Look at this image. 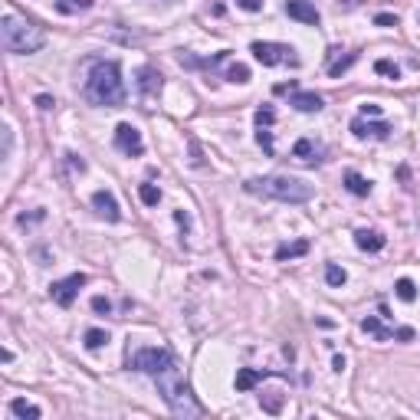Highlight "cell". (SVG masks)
I'll return each instance as SVG.
<instances>
[{
  "label": "cell",
  "instance_id": "1",
  "mask_svg": "<svg viewBox=\"0 0 420 420\" xmlns=\"http://www.w3.org/2000/svg\"><path fill=\"white\" fill-rule=\"evenodd\" d=\"M82 96H86L92 105H105V109H118V105H125L122 69H118L115 59H96V63H92Z\"/></svg>",
  "mask_w": 420,
  "mask_h": 420
},
{
  "label": "cell",
  "instance_id": "2",
  "mask_svg": "<svg viewBox=\"0 0 420 420\" xmlns=\"http://www.w3.org/2000/svg\"><path fill=\"white\" fill-rule=\"evenodd\" d=\"M243 187H247L249 194H257V197H269V201H279V204H306V201H312V184L299 181V178H289V174L249 178Z\"/></svg>",
  "mask_w": 420,
  "mask_h": 420
},
{
  "label": "cell",
  "instance_id": "3",
  "mask_svg": "<svg viewBox=\"0 0 420 420\" xmlns=\"http://www.w3.org/2000/svg\"><path fill=\"white\" fill-rule=\"evenodd\" d=\"M0 43H4L7 53H37V49H43V43H47V33H43V27H37L33 20L7 10L4 20H0Z\"/></svg>",
  "mask_w": 420,
  "mask_h": 420
},
{
  "label": "cell",
  "instance_id": "4",
  "mask_svg": "<svg viewBox=\"0 0 420 420\" xmlns=\"http://www.w3.org/2000/svg\"><path fill=\"white\" fill-rule=\"evenodd\" d=\"M154 378H158V391H161L164 404L171 407V414H178V417H201L204 414V407L194 401L191 388H187V381L181 378V371H178V364L164 368V371L154 374Z\"/></svg>",
  "mask_w": 420,
  "mask_h": 420
},
{
  "label": "cell",
  "instance_id": "5",
  "mask_svg": "<svg viewBox=\"0 0 420 420\" xmlns=\"http://www.w3.org/2000/svg\"><path fill=\"white\" fill-rule=\"evenodd\" d=\"M249 53H253V59L263 63V66H299L296 49L286 47V43H263V39H257V43L249 47Z\"/></svg>",
  "mask_w": 420,
  "mask_h": 420
},
{
  "label": "cell",
  "instance_id": "6",
  "mask_svg": "<svg viewBox=\"0 0 420 420\" xmlns=\"http://www.w3.org/2000/svg\"><path fill=\"white\" fill-rule=\"evenodd\" d=\"M171 364H174V354L168 348H138L135 354H128V368H135L142 374H161Z\"/></svg>",
  "mask_w": 420,
  "mask_h": 420
},
{
  "label": "cell",
  "instance_id": "7",
  "mask_svg": "<svg viewBox=\"0 0 420 420\" xmlns=\"http://www.w3.org/2000/svg\"><path fill=\"white\" fill-rule=\"evenodd\" d=\"M89 283V276L86 273H73V276H66V279H59V283H53L49 286V296H53V302H56L59 309H69L73 302H76V296H79V289Z\"/></svg>",
  "mask_w": 420,
  "mask_h": 420
},
{
  "label": "cell",
  "instance_id": "8",
  "mask_svg": "<svg viewBox=\"0 0 420 420\" xmlns=\"http://www.w3.org/2000/svg\"><path fill=\"white\" fill-rule=\"evenodd\" d=\"M115 148L122 154H128V158H138V154L144 152V142H142V132L135 128V125L122 122L118 128H115Z\"/></svg>",
  "mask_w": 420,
  "mask_h": 420
},
{
  "label": "cell",
  "instance_id": "9",
  "mask_svg": "<svg viewBox=\"0 0 420 420\" xmlns=\"http://www.w3.org/2000/svg\"><path fill=\"white\" fill-rule=\"evenodd\" d=\"M354 138H374V142H388L391 138V125L388 122H368L364 115H358L352 122Z\"/></svg>",
  "mask_w": 420,
  "mask_h": 420
},
{
  "label": "cell",
  "instance_id": "10",
  "mask_svg": "<svg viewBox=\"0 0 420 420\" xmlns=\"http://www.w3.org/2000/svg\"><path fill=\"white\" fill-rule=\"evenodd\" d=\"M138 92H142L144 102H158V96H161V73L154 66L138 69Z\"/></svg>",
  "mask_w": 420,
  "mask_h": 420
},
{
  "label": "cell",
  "instance_id": "11",
  "mask_svg": "<svg viewBox=\"0 0 420 420\" xmlns=\"http://www.w3.org/2000/svg\"><path fill=\"white\" fill-rule=\"evenodd\" d=\"M362 328H364L368 335H374L378 342H388V338H401V342H411V338H414V328H397V332H394V328H384V325L378 322L374 315H368V319H364Z\"/></svg>",
  "mask_w": 420,
  "mask_h": 420
},
{
  "label": "cell",
  "instance_id": "12",
  "mask_svg": "<svg viewBox=\"0 0 420 420\" xmlns=\"http://www.w3.org/2000/svg\"><path fill=\"white\" fill-rule=\"evenodd\" d=\"M286 13L299 23H306V27H319V20H322V13L309 0H286Z\"/></svg>",
  "mask_w": 420,
  "mask_h": 420
},
{
  "label": "cell",
  "instance_id": "13",
  "mask_svg": "<svg viewBox=\"0 0 420 420\" xmlns=\"http://www.w3.org/2000/svg\"><path fill=\"white\" fill-rule=\"evenodd\" d=\"M292 158L302 164H319L322 161V144H315L312 138H299V142L292 144Z\"/></svg>",
  "mask_w": 420,
  "mask_h": 420
},
{
  "label": "cell",
  "instance_id": "14",
  "mask_svg": "<svg viewBox=\"0 0 420 420\" xmlns=\"http://www.w3.org/2000/svg\"><path fill=\"white\" fill-rule=\"evenodd\" d=\"M92 207H96L99 217L112 220V223L122 217V214H118V204H115V197H112L109 191H96V194H92Z\"/></svg>",
  "mask_w": 420,
  "mask_h": 420
},
{
  "label": "cell",
  "instance_id": "15",
  "mask_svg": "<svg viewBox=\"0 0 420 420\" xmlns=\"http://www.w3.org/2000/svg\"><path fill=\"white\" fill-rule=\"evenodd\" d=\"M289 105H296L299 112H322V109H325V99L319 96V92H296V89H292Z\"/></svg>",
  "mask_w": 420,
  "mask_h": 420
},
{
  "label": "cell",
  "instance_id": "16",
  "mask_svg": "<svg viewBox=\"0 0 420 420\" xmlns=\"http://www.w3.org/2000/svg\"><path fill=\"white\" fill-rule=\"evenodd\" d=\"M384 243H388V240H384L378 230H358V233H354V247L364 249V253H378V249H384Z\"/></svg>",
  "mask_w": 420,
  "mask_h": 420
},
{
  "label": "cell",
  "instance_id": "17",
  "mask_svg": "<svg viewBox=\"0 0 420 420\" xmlns=\"http://www.w3.org/2000/svg\"><path fill=\"white\" fill-rule=\"evenodd\" d=\"M342 49L332 47L328 49V76H342L348 66H354V59H358V53H348V56H338Z\"/></svg>",
  "mask_w": 420,
  "mask_h": 420
},
{
  "label": "cell",
  "instance_id": "18",
  "mask_svg": "<svg viewBox=\"0 0 420 420\" xmlns=\"http://www.w3.org/2000/svg\"><path fill=\"white\" fill-rule=\"evenodd\" d=\"M345 187H348L354 197H368V194H371V181H368V178H362L358 171H352V168L345 171Z\"/></svg>",
  "mask_w": 420,
  "mask_h": 420
},
{
  "label": "cell",
  "instance_id": "19",
  "mask_svg": "<svg viewBox=\"0 0 420 420\" xmlns=\"http://www.w3.org/2000/svg\"><path fill=\"white\" fill-rule=\"evenodd\" d=\"M10 414H13V417H20V420H39L43 417V411H39L37 404H27L23 401V397H17V401H10Z\"/></svg>",
  "mask_w": 420,
  "mask_h": 420
},
{
  "label": "cell",
  "instance_id": "20",
  "mask_svg": "<svg viewBox=\"0 0 420 420\" xmlns=\"http://www.w3.org/2000/svg\"><path fill=\"white\" fill-rule=\"evenodd\" d=\"M269 378V371H253V368H240L237 371V391H249L257 381Z\"/></svg>",
  "mask_w": 420,
  "mask_h": 420
},
{
  "label": "cell",
  "instance_id": "21",
  "mask_svg": "<svg viewBox=\"0 0 420 420\" xmlns=\"http://www.w3.org/2000/svg\"><path fill=\"white\" fill-rule=\"evenodd\" d=\"M302 253H309V243L306 240H296V243H283V247L276 249V259L286 263V259H296V257H302Z\"/></svg>",
  "mask_w": 420,
  "mask_h": 420
},
{
  "label": "cell",
  "instance_id": "22",
  "mask_svg": "<svg viewBox=\"0 0 420 420\" xmlns=\"http://www.w3.org/2000/svg\"><path fill=\"white\" fill-rule=\"evenodd\" d=\"M257 144L263 148V154L266 158H276V144H273V132H269V125H257Z\"/></svg>",
  "mask_w": 420,
  "mask_h": 420
},
{
  "label": "cell",
  "instance_id": "23",
  "mask_svg": "<svg viewBox=\"0 0 420 420\" xmlns=\"http://www.w3.org/2000/svg\"><path fill=\"white\" fill-rule=\"evenodd\" d=\"M223 79H227V82H249V69L243 66V63H230V66L223 69Z\"/></svg>",
  "mask_w": 420,
  "mask_h": 420
},
{
  "label": "cell",
  "instance_id": "24",
  "mask_svg": "<svg viewBox=\"0 0 420 420\" xmlns=\"http://www.w3.org/2000/svg\"><path fill=\"white\" fill-rule=\"evenodd\" d=\"M105 342H109V332H105V328H89L86 332V348L89 352H99Z\"/></svg>",
  "mask_w": 420,
  "mask_h": 420
},
{
  "label": "cell",
  "instance_id": "25",
  "mask_svg": "<svg viewBox=\"0 0 420 420\" xmlns=\"http://www.w3.org/2000/svg\"><path fill=\"white\" fill-rule=\"evenodd\" d=\"M92 0H56V10L59 13H79V10H89Z\"/></svg>",
  "mask_w": 420,
  "mask_h": 420
},
{
  "label": "cell",
  "instance_id": "26",
  "mask_svg": "<svg viewBox=\"0 0 420 420\" xmlns=\"http://www.w3.org/2000/svg\"><path fill=\"white\" fill-rule=\"evenodd\" d=\"M138 197H142V204H148V207H154V204L161 201V191H158L154 184H138Z\"/></svg>",
  "mask_w": 420,
  "mask_h": 420
},
{
  "label": "cell",
  "instance_id": "27",
  "mask_svg": "<svg viewBox=\"0 0 420 420\" xmlns=\"http://www.w3.org/2000/svg\"><path fill=\"white\" fill-rule=\"evenodd\" d=\"M394 292H397V299H404V302H414V299H417V286H414L411 279H397Z\"/></svg>",
  "mask_w": 420,
  "mask_h": 420
},
{
  "label": "cell",
  "instance_id": "28",
  "mask_svg": "<svg viewBox=\"0 0 420 420\" xmlns=\"http://www.w3.org/2000/svg\"><path fill=\"white\" fill-rule=\"evenodd\" d=\"M345 279H348V276H345L342 266H335V263H328V266H325V283H328V286L338 289V286H345Z\"/></svg>",
  "mask_w": 420,
  "mask_h": 420
},
{
  "label": "cell",
  "instance_id": "29",
  "mask_svg": "<svg viewBox=\"0 0 420 420\" xmlns=\"http://www.w3.org/2000/svg\"><path fill=\"white\" fill-rule=\"evenodd\" d=\"M374 69H378L381 76H391V79H397V76H401V69L394 66L391 59H378V63H374Z\"/></svg>",
  "mask_w": 420,
  "mask_h": 420
},
{
  "label": "cell",
  "instance_id": "30",
  "mask_svg": "<svg viewBox=\"0 0 420 420\" xmlns=\"http://www.w3.org/2000/svg\"><path fill=\"white\" fill-rule=\"evenodd\" d=\"M276 122V112L269 109V105H263V109H257V125H273Z\"/></svg>",
  "mask_w": 420,
  "mask_h": 420
},
{
  "label": "cell",
  "instance_id": "31",
  "mask_svg": "<svg viewBox=\"0 0 420 420\" xmlns=\"http://www.w3.org/2000/svg\"><path fill=\"white\" fill-rule=\"evenodd\" d=\"M92 309H96L99 315H109V312H112V302H109L105 296H96V299H92Z\"/></svg>",
  "mask_w": 420,
  "mask_h": 420
},
{
  "label": "cell",
  "instance_id": "32",
  "mask_svg": "<svg viewBox=\"0 0 420 420\" xmlns=\"http://www.w3.org/2000/svg\"><path fill=\"white\" fill-rule=\"evenodd\" d=\"M374 23H378V27H397V17H391V13H378Z\"/></svg>",
  "mask_w": 420,
  "mask_h": 420
},
{
  "label": "cell",
  "instance_id": "33",
  "mask_svg": "<svg viewBox=\"0 0 420 420\" xmlns=\"http://www.w3.org/2000/svg\"><path fill=\"white\" fill-rule=\"evenodd\" d=\"M237 4H240L243 10H247V13H257V10L263 7V0H237Z\"/></svg>",
  "mask_w": 420,
  "mask_h": 420
},
{
  "label": "cell",
  "instance_id": "34",
  "mask_svg": "<svg viewBox=\"0 0 420 420\" xmlns=\"http://www.w3.org/2000/svg\"><path fill=\"white\" fill-rule=\"evenodd\" d=\"M10 144H13V135L10 128H4V158H10Z\"/></svg>",
  "mask_w": 420,
  "mask_h": 420
},
{
  "label": "cell",
  "instance_id": "35",
  "mask_svg": "<svg viewBox=\"0 0 420 420\" xmlns=\"http://www.w3.org/2000/svg\"><path fill=\"white\" fill-rule=\"evenodd\" d=\"M362 115H381V105H374V102L362 105Z\"/></svg>",
  "mask_w": 420,
  "mask_h": 420
},
{
  "label": "cell",
  "instance_id": "36",
  "mask_svg": "<svg viewBox=\"0 0 420 420\" xmlns=\"http://www.w3.org/2000/svg\"><path fill=\"white\" fill-rule=\"evenodd\" d=\"M37 105H39V109H53V105H56V102H53V99H49V96H37Z\"/></svg>",
  "mask_w": 420,
  "mask_h": 420
}]
</instances>
